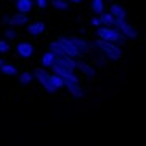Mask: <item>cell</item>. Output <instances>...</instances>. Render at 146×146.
I'll return each instance as SVG.
<instances>
[{"label":"cell","instance_id":"obj_1","mask_svg":"<svg viewBox=\"0 0 146 146\" xmlns=\"http://www.w3.org/2000/svg\"><path fill=\"white\" fill-rule=\"evenodd\" d=\"M93 45H95V50L98 53H101V55L109 61H119V60H122V56H124L122 47L117 45V43H109V42L96 39L93 42Z\"/></svg>","mask_w":146,"mask_h":146},{"label":"cell","instance_id":"obj_2","mask_svg":"<svg viewBox=\"0 0 146 146\" xmlns=\"http://www.w3.org/2000/svg\"><path fill=\"white\" fill-rule=\"evenodd\" d=\"M96 39L109 42V43H117V45L127 43V39L124 37V34L119 29H116V27H108V26H103V27H98L96 29Z\"/></svg>","mask_w":146,"mask_h":146},{"label":"cell","instance_id":"obj_3","mask_svg":"<svg viewBox=\"0 0 146 146\" xmlns=\"http://www.w3.org/2000/svg\"><path fill=\"white\" fill-rule=\"evenodd\" d=\"M53 74H56V76H60L63 80H64L66 85H76V84H79V77L74 74L72 69L66 68V66L60 64V63H55L52 68Z\"/></svg>","mask_w":146,"mask_h":146},{"label":"cell","instance_id":"obj_4","mask_svg":"<svg viewBox=\"0 0 146 146\" xmlns=\"http://www.w3.org/2000/svg\"><path fill=\"white\" fill-rule=\"evenodd\" d=\"M32 74H34V77L39 80V84L45 88V90L48 92V93H56V88L53 87V84H52V79H50V74H48V71L47 69H43V68H35L34 71H32Z\"/></svg>","mask_w":146,"mask_h":146},{"label":"cell","instance_id":"obj_5","mask_svg":"<svg viewBox=\"0 0 146 146\" xmlns=\"http://www.w3.org/2000/svg\"><path fill=\"white\" fill-rule=\"evenodd\" d=\"M69 40L76 45V48H77L79 52L82 53V55H92V53L95 52V45L93 42H90L88 39H85V37H77V35H71L69 37Z\"/></svg>","mask_w":146,"mask_h":146},{"label":"cell","instance_id":"obj_6","mask_svg":"<svg viewBox=\"0 0 146 146\" xmlns=\"http://www.w3.org/2000/svg\"><path fill=\"white\" fill-rule=\"evenodd\" d=\"M58 43H60L61 47H63V50H64V53L68 56H71V58H76V60H79V58H82V53L79 52L77 48H76V45H74L71 40H69V37H58Z\"/></svg>","mask_w":146,"mask_h":146},{"label":"cell","instance_id":"obj_7","mask_svg":"<svg viewBox=\"0 0 146 146\" xmlns=\"http://www.w3.org/2000/svg\"><path fill=\"white\" fill-rule=\"evenodd\" d=\"M15 50H16L18 56L23 58V60H29V58H32V56H34V52H35L34 45H32L31 42H26V40L18 42L16 47H15Z\"/></svg>","mask_w":146,"mask_h":146},{"label":"cell","instance_id":"obj_8","mask_svg":"<svg viewBox=\"0 0 146 146\" xmlns=\"http://www.w3.org/2000/svg\"><path fill=\"white\" fill-rule=\"evenodd\" d=\"M119 31L124 34V37L127 40H137L138 39V29H137V26H133L132 23H129V21H124L122 23V26L119 27Z\"/></svg>","mask_w":146,"mask_h":146},{"label":"cell","instance_id":"obj_9","mask_svg":"<svg viewBox=\"0 0 146 146\" xmlns=\"http://www.w3.org/2000/svg\"><path fill=\"white\" fill-rule=\"evenodd\" d=\"M109 11H111V15L116 18V19H119V21H127V8H125L122 3L112 2L111 7H109Z\"/></svg>","mask_w":146,"mask_h":146},{"label":"cell","instance_id":"obj_10","mask_svg":"<svg viewBox=\"0 0 146 146\" xmlns=\"http://www.w3.org/2000/svg\"><path fill=\"white\" fill-rule=\"evenodd\" d=\"M45 29H47V26H45L43 21H34L31 24H27V34L31 37H40L45 32Z\"/></svg>","mask_w":146,"mask_h":146},{"label":"cell","instance_id":"obj_11","mask_svg":"<svg viewBox=\"0 0 146 146\" xmlns=\"http://www.w3.org/2000/svg\"><path fill=\"white\" fill-rule=\"evenodd\" d=\"M55 63H56V56L53 55L50 50H47V52H43L42 55H40V68L52 69Z\"/></svg>","mask_w":146,"mask_h":146},{"label":"cell","instance_id":"obj_12","mask_svg":"<svg viewBox=\"0 0 146 146\" xmlns=\"http://www.w3.org/2000/svg\"><path fill=\"white\" fill-rule=\"evenodd\" d=\"M77 69L85 76V77H95V76H96V69H95L90 63H87V61L77 60Z\"/></svg>","mask_w":146,"mask_h":146},{"label":"cell","instance_id":"obj_13","mask_svg":"<svg viewBox=\"0 0 146 146\" xmlns=\"http://www.w3.org/2000/svg\"><path fill=\"white\" fill-rule=\"evenodd\" d=\"M90 11L95 16H100L101 13H104V11H106V3H104V0H92L90 2Z\"/></svg>","mask_w":146,"mask_h":146},{"label":"cell","instance_id":"obj_14","mask_svg":"<svg viewBox=\"0 0 146 146\" xmlns=\"http://www.w3.org/2000/svg\"><path fill=\"white\" fill-rule=\"evenodd\" d=\"M0 72L5 74V76H8V77H16V76H19L18 68L15 64H11V63H3V66L0 68Z\"/></svg>","mask_w":146,"mask_h":146},{"label":"cell","instance_id":"obj_15","mask_svg":"<svg viewBox=\"0 0 146 146\" xmlns=\"http://www.w3.org/2000/svg\"><path fill=\"white\" fill-rule=\"evenodd\" d=\"M32 0H16V10L18 13H24L27 15L32 10Z\"/></svg>","mask_w":146,"mask_h":146},{"label":"cell","instance_id":"obj_16","mask_svg":"<svg viewBox=\"0 0 146 146\" xmlns=\"http://www.w3.org/2000/svg\"><path fill=\"white\" fill-rule=\"evenodd\" d=\"M27 24V15L24 13H16V15H11V26L15 27H23Z\"/></svg>","mask_w":146,"mask_h":146},{"label":"cell","instance_id":"obj_17","mask_svg":"<svg viewBox=\"0 0 146 146\" xmlns=\"http://www.w3.org/2000/svg\"><path fill=\"white\" fill-rule=\"evenodd\" d=\"M66 90H68L69 95L74 96V98H84V96H85V92H84V88H82L79 84H76V85H66Z\"/></svg>","mask_w":146,"mask_h":146},{"label":"cell","instance_id":"obj_18","mask_svg":"<svg viewBox=\"0 0 146 146\" xmlns=\"http://www.w3.org/2000/svg\"><path fill=\"white\" fill-rule=\"evenodd\" d=\"M48 50L53 53L55 56H64V50H63V47H61L60 43H58V40H52V42L48 43ZM68 56V55H66Z\"/></svg>","mask_w":146,"mask_h":146},{"label":"cell","instance_id":"obj_19","mask_svg":"<svg viewBox=\"0 0 146 146\" xmlns=\"http://www.w3.org/2000/svg\"><path fill=\"white\" fill-rule=\"evenodd\" d=\"M100 19L103 23V26L108 27H114V23H116V18L111 15V11H104V13L100 15Z\"/></svg>","mask_w":146,"mask_h":146},{"label":"cell","instance_id":"obj_20","mask_svg":"<svg viewBox=\"0 0 146 146\" xmlns=\"http://www.w3.org/2000/svg\"><path fill=\"white\" fill-rule=\"evenodd\" d=\"M18 80H19L21 85H29V84H32V80H34V74L29 72V71H24L23 74L18 76Z\"/></svg>","mask_w":146,"mask_h":146},{"label":"cell","instance_id":"obj_21","mask_svg":"<svg viewBox=\"0 0 146 146\" xmlns=\"http://www.w3.org/2000/svg\"><path fill=\"white\" fill-rule=\"evenodd\" d=\"M50 3H52V7L55 10H60V11H68L69 10V2L68 0H52Z\"/></svg>","mask_w":146,"mask_h":146},{"label":"cell","instance_id":"obj_22","mask_svg":"<svg viewBox=\"0 0 146 146\" xmlns=\"http://www.w3.org/2000/svg\"><path fill=\"white\" fill-rule=\"evenodd\" d=\"M50 79H52V84H53V87H55L56 90H60V88H66V84H64V80L60 77V76H56V74H50Z\"/></svg>","mask_w":146,"mask_h":146},{"label":"cell","instance_id":"obj_23","mask_svg":"<svg viewBox=\"0 0 146 146\" xmlns=\"http://www.w3.org/2000/svg\"><path fill=\"white\" fill-rule=\"evenodd\" d=\"M3 35H5V39H8V40H16L18 39V32L15 29H11V27L5 29L3 31Z\"/></svg>","mask_w":146,"mask_h":146},{"label":"cell","instance_id":"obj_24","mask_svg":"<svg viewBox=\"0 0 146 146\" xmlns=\"http://www.w3.org/2000/svg\"><path fill=\"white\" fill-rule=\"evenodd\" d=\"M11 47L7 40H0V55H5V53H10Z\"/></svg>","mask_w":146,"mask_h":146},{"label":"cell","instance_id":"obj_25","mask_svg":"<svg viewBox=\"0 0 146 146\" xmlns=\"http://www.w3.org/2000/svg\"><path fill=\"white\" fill-rule=\"evenodd\" d=\"M90 23H92V26H95L96 29H98V27H103V23H101L100 16H93V18L90 19Z\"/></svg>","mask_w":146,"mask_h":146},{"label":"cell","instance_id":"obj_26","mask_svg":"<svg viewBox=\"0 0 146 146\" xmlns=\"http://www.w3.org/2000/svg\"><path fill=\"white\" fill-rule=\"evenodd\" d=\"M35 3H37L39 10H45L48 7V0H35Z\"/></svg>","mask_w":146,"mask_h":146},{"label":"cell","instance_id":"obj_27","mask_svg":"<svg viewBox=\"0 0 146 146\" xmlns=\"http://www.w3.org/2000/svg\"><path fill=\"white\" fill-rule=\"evenodd\" d=\"M0 23H2V24H5V26H11V16H10V15H5V16H2Z\"/></svg>","mask_w":146,"mask_h":146},{"label":"cell","instance_id":"obj_28","mask_svg":"<svg viewBox=\"0 0 146 146\" xmlns=\"http://www.w3.org/2000/svg\"><path fill=\"white\" fill-rule=\"evenodd\" d=\"M68 2H72L74 5H79V3H82V2H84V0H68Z\"/></svg>","mask_w":146,"mask_h":146},{"label":"cell","instance_id":"obj_29","mask_svg":"<svg viewBox=\"0 0 146 146\" xmlns=\"http://www.w3.org/2000/svg\"><path fill=\"white\" fill-rule=\"evenodd\" d=\"M3 63H5V61L2 60V58H0V68H2V66H3Z\"/></svg>","mask_w":146,"mask_h":146},{"label":"cell","instance_id":"obj_30","mask_svg":"<svg viewBox=\"0 0 146 146\" xmlns=\"http://www.w3.org/2000/svg\"><path fill=\"white\" fill-rule=\"evenodd\" d=\"M145 40H146V34H145Z\"/></svg>","mask_w":146,"mask_h":146},{"label":"cell","instance_id":"obj_31","mask_svg":"<svg viewBox=\"0 0 146 146\" xmlns=\"http://www.w3.org/2000/svg\"><path fill=\"white\" fill-rule=\"evenodd\" d=\"M109 2H111V3H112V0H109Z\"/></svg>","mask_w":146,"mask_h":146},{"label":"cell","instance_id":"obj_32","mask_svg":"<svg viewBox=\"0 0 146 146\" xmlns=\"http://www.w3.org/2000/svg\"><path fill=\"white\" fill-rule=\"evenodd\" d=\"M15 2H16V0H15Z\"/></svg>","mask_w":146,"mask_h":146}]
</instances>
